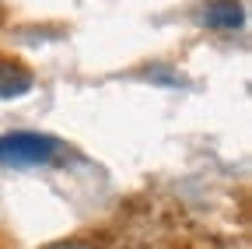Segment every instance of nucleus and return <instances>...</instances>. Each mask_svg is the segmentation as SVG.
Instances as JSON below:
<instances>
[{
  "instance_id": "f257e3e1",
  "label": "nucleus",
  "mask_w": 252,
  "mask_h": 249,
  "mask_svg": "<svg viewBox=\"0 0 252 249\" xmlns=\"http://www.w3.org/2000/svg\"><path fill=\"white\" fill-rule=\"evenodd\" d=\"M60 151V141L35 130H11L0 137V165L7 169H35L49 165Z\"/></svg>"
},
{
  "instance_id": "f03ea898",
  "label": "nucleus",
  "mask_w": 252,
  "mask_h": 249,
  "mask_svg": "<svg viewBox=\"0 0 252 249\" xmlns=\"http://www.w3.org/2000/svg\"><path fill=\"white\" fill-rule=\"evenodd\" d=\"M203 25L217 28V32H235L245 25V7L242 0H210L203 7Z\"/></svg>"
},
{
  "instance_id": "7ed1b4c3",
  "label": "nucleus",
  "mask_w": 252,
  "mask_h": 249,
  "mask_svg": "<svg viewBox=\"0 0 252 249\" xmlns=\"http://www.w3.org/2000/svg\"><path fill=\"white\" fill-rule=\"evenodd\" d=\"M35 77L18 60H0V99H21L32 91Z\"/></svg>"
},
{
  "instance_id": "20e7f679",
  "label": "nucleus",
  "mask_w": 252,
  "mask_h": 249,
  "mask_svg": "<svg viewBox=\"0 0 252 249\" xmlns=\"http://www.w3.org/2000/svg\"><path fill=\"white\" fill-rule=\"evenodd\" d=\"M63 249H94V246H88V242H67Z\"/></svg>"
}]
</instances>
